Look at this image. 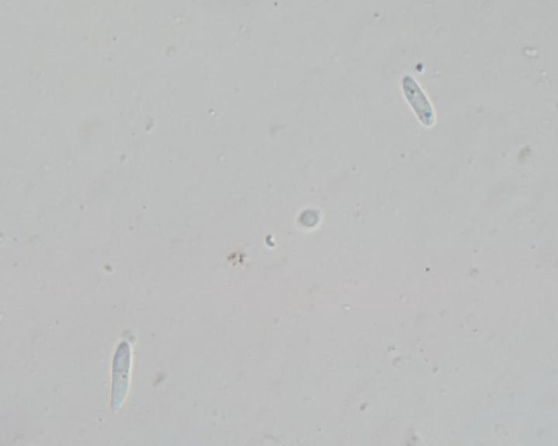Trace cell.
Wrapping results in <instances>:
<instances>
[{"instance_id":"cell-1","label":"cell","mask_w":558,"mask_h":446,"mask_svg":"<svg viewBox=\"0 0 558 446\" xmlns=\"http://www.w3.org/2000/svg\"><path fill=\"white\" fill-rule=\"evenodd\" d=\"M403 82L409 86L413 94L417 97V103L412 105V107L414 108L416 113L418 114L420 119L426 124L432 123L434 114H433L432 105L426 98L423 91L411 76H406L403 78Z\"/></svg>"}]
</instances>
